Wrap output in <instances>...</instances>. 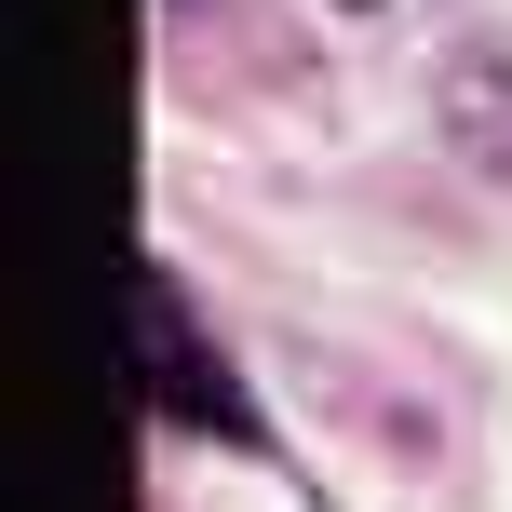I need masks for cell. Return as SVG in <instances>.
<instances>
[{
    "label": "cell",
    "instance_id": "6da1fadb",
    "mask_svg": "<svg viewBox=\"0 0 512 512\" xmlns=\"http://www.w3.org/2000/svg\"><path fill=\"white\" fill-rule=\"evenodd\" d=\"M135 351H149V405H176V418H203V432H256V418L230 405V378H216L203 351H189V324H176V297H162V270L135 283Z\"/></svg>",
    "mask_w": 512,
    "mask_h": 512
}]
</instances>
